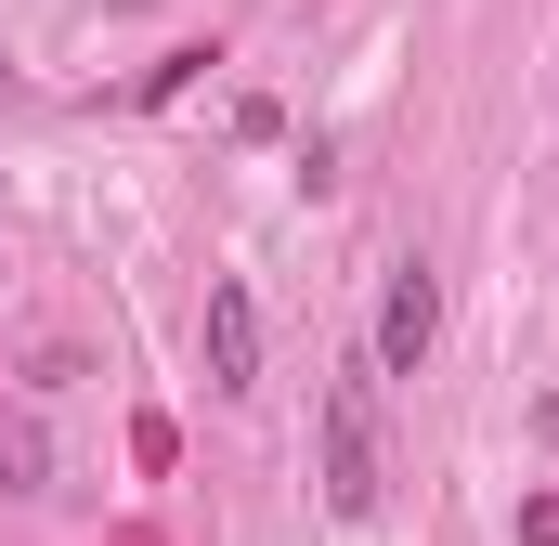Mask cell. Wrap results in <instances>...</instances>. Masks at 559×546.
Here are the masks:
<instances>
[{
    "label": "cell",
    "instance_id": "5",
    "mask_svg": "<svg viewBox=\"0 0 559 546\" xmlns=\"http://www.w3.org/2000/svg\"><path fill=\"white\" fill-rule=\"evenodd\" d=\"M521 546H559V495H521Z\"/></svg>",
    "mask_w": 559,
    "mask_h": 546
},
{
    "label": "cell",
    "instance_id": "3",
    "mask_svg": "<svg viewBox=\"0 0 559 546\" xmlns=\"http://www.w3.org/2000/svg\"><path fill=\"white\" fill-rule=\"evenodd\" d=\"M209 378L222 391H261V299L235 273H209Z\"/></svg>",
    "mask_w": 559,
    "mask_h": 546
},
{
    "label": "cell",
    "instance_id": "1",
    "mask_svg": "<svg viewBox=\"0 0 559 546\" xmlns=\"http://www.w3.org/2000/svg\"><path fill=\"white\" fill-rule=\"evenodd\" d=\"M325 508L338 521H378V378H338L325 391Z\"/></svg>",
    "mask_w": 559,
    "mask_h": 546
},
{
    "label": "cell",
    "instance_id": "4",
    "mask_svg": "<svg viewBox=\"0 0 559 546\" xmlns=\"http://www.w3.org/2000/svg\"><path fill=\"white\" fill-rule=\"evenodd\" d=\"M39 468H52L39 455V416H0V495H39Z\"/></svg>",
    "mask_w": 559,
    "mask_h": 546
},
{
    "label": "cell",
    "instance_id": "2",
    "mask_svg": "<svg viewBox=\"0 0 559 546\" xmlns=\"http://www.w3.org/2000/svg\"><path fill=\"white\" fill-rule=\"evenodd\" d=\"M429 339H442V273H429V261H391V286H378V378H417Z\"/></svg>",
    "mask_w": 559,
    "mask_h": 546
}]
</instances>
